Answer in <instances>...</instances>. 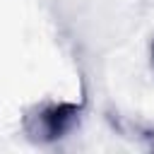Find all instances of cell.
I'll list each match as a JSON object with an SVG mask.
<instances>
[{"label":"cell","instance_id":"obj_1","mask_svg":"<svg viewBox=\"0 0 154 154\" xmlns=\"http://www.w3.org/2000/svg\"><path fill=\"white\" fill-rule=\"evenodd\" d=\"M79 120H82V103L41 101L24 113L22 128H24V135L31 142L53 144V142L65 140L72 130H77Z\"/></svg>","mask_w":154,"mask_h":154},{"label":"cell","instance_id":"obj_2","mask_svg":"<svg viewBox=\"0 0 154 154\" xmlns=\"http://www.w3.org/2000/svg\"><path fill=\"white\" fill-rule=\"evenodd\" d=\"M142 137H144V140H147V142H149V147H152V149H154V130H147V132H144V135H142Z\"/></svg>","mask_w":154,"mask_h":154},{"label":"cell","instance_id":"obj_3","mask_svg":"<svg viewBox=\"0 0 154 154\" xmlns=\"http://www.w3.org/2000/svg\"><path fill=\"white\" fill-rule=\"evenodd\" d=\"M149 65H152V72H154V41H152V48H149Z\"/></svg>","mask_w":154,"mask_h":154}]
</instances>
